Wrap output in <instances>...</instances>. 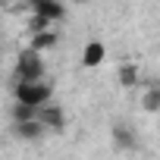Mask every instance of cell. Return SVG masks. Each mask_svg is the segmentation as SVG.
Returning a JSON list of instances; mask_svg holds the SVG:
<instances>
[{
	"mask_svg": "<svg viewBox=\"0 0 160 160\" xmlns=\"http://www.w3.org/2000/svg\"><path fill=\"white\" fill-rule=\"evenodd\" d=\"M50 85L47 82H16V104H25V107H35L41 110L44 104H50Z\"/></svg>",
	"mask_w": 160,
	"mask_h": 160,
	"instance_id": "1",
	"label": "cell"
},
{
	"mask_svg": "<svg viewBox=\"0 0 160 160\" xmlns=\"http://www.w3.org/2000/svg\"><path fill=\"white\" fill-rule=\"evenodd\" d=\"M16 82H44V60L32 47L19 50L16 57Z\"/></svg>",
	"mask_w": 160,
	"mask_h": 160,
	"instance_id": "2",
	"label": "cell"
},
{
	"mask_svg": "<svg viewBox=\"0 0 160 160\" xmlns=\"http://www.w3.org/2000/svg\"><path fill=\"white\" fill-rule=\"evenodd\" d=\"M38 122H41L47 132H63L66 113H63V107H57V104H44V107L38 110Z\"/></svg>",
	"mask_w": 160,
	"mask_h": 160,
	"instance_id": "3",
	"label": "cell"
},
{
	"mask_svg": "<svg viewBox=\"0 0 160 160\" xmlns=\"http://www.w3.org/2000/svg\"><path fill=\"white\" fill-rule=\"evenodd\" d=\"M13 132L19 141H41L47 135V129L38 122V119H25V122H13Z\"/></svg>",
	"mask_w": 160,
	"mask_h": 160,
	"instance_id": "4",
	"label": "cell"
},
{
	"mask_svg": "<svg viewBox=\"0 0 160 160\" xmlns=\"http://www.w3.org/2000/svg\"><path fill=\"white\" fill-rule=\"evenodd\" d=\"M113 144H116L119 151H138V138H135L132 126L116 122V126H113Z\"/></svg>",
	"mask_w": 160,
	"mask_h": 160,
	"instance_id": "5",
	"label": "cell"
},
{
	"mask_svg": "<svg viewBox=\"0 0 160 160\" xmlns=\"http://www.w3.org/2000/svg\"><path fill=\"white\" fill-rule=\"evenodd\" d=\"M104 57H107V47H104L101 41H88V44H85V50H82V66L94 69V66H101V63H104Z\"/></svg>",
	"mask_w": 160,
	"mask_h": 160,
	"instance_id": "6",
	"label": "cell"
},
{
	"mask_svg": "<svg viewBox=\"0 0 160 160\" xmlns=\"http://www.w3.org/2000/svg\"><path fill=\"white\" fill-rule=\"evenodd\" d=\"M35 16H44V19L57 22V19H63V16H66V7L60 3V0H47V3H41V7L35 10Z\"/></svg>",
	"mask_w": 160,
	"mask_h": 160,
	"instance_id": "7",
	"label": "cell"
},
{
	"mask_svg": "<svg viewBox=\"0 0 160 160\" xmlns=\"http://www.w3.org/2000/svg\"><path fill=\"white\" fill-rule=\"evenodd\" d=\"M28 47H32L35 53L57 47V32H38V35H32V44H28Z\"/></svg>",
	"mask_w": 160,
	"mask_h": 160,
	"instance_id": "8",
	"label": "cell"
},
{
	"mask_svg": "<svg viewBox=\"0 0 160 160\" xmlns=\"http://www.w3.org/2000/svg\"><path fill=\"white\" fill-rule=\"evenodd\" d=\"M141 107H144V113H157L160 110V88H148L141 94Z\"/></svg>",
	"mask_w": 160,
	"mask_h": 160,
	"instance_id": "9",
	"label": "cell"
},
{
	"mask_svg": "<svg viewBox=\"0 0 160 160\" xmlns=\"http://www.w3.org/2000/svg\"><path fill=\"white\" fill-rule=\"evenodd\" d=\"M138 82V69L132 66V63H126V66H119V85H126V88H132Z\"/></svg>",
	"mask_w": 160,
	"mask_h": 160,
	"instance_id": "10",
	"label": "cell"
},
{
	"mask_svg": "<svg viewBox=\"0 0 160 160\" xmlns=\"http://www.w3.org/2000/svg\"><path fill=\"white\" fill-rule=\"evenodd\" d=\"M25 119H38V110L25 107V104H16L13 107V122H25Z\"/></svg>",
	"mask_w": 160,
	"mask_h": 160,
	"instance_id": "11",
	"label": "cell"
},
{
	"mask_svg": "<svg viewBox=\"0 0 160 160\" xmlns=\"http://www.w3.org/2000/svg\"><path fill=\"white\" fill-rule=\"evenodd\" d=\"M28 32H32V35H38V32H50V19H44V16H32Z\"/></svg>",
	"mask_w": 160,
	"mask_h": 160,
	"instance_id": "12",
	"label": "cell"
},
{
	"mask_svg": "<svg viewBox=\"0 0 160 160\" xmlns=\"http://www.w3.org/2000/svg\"><path fill=\"white\" fill-rule=\"evenodd\" d=\"M41 3H47V0H25V7H28V10H32V13H35V10H38V7H41Z\"/></svg>",
	"mask_w": 160,
	"mask_h": 160,
	"instance_id": "13",
	"label": "cell"
},
{
	"mask_svg": "<svg viewBox=\"0 0 160 160\" xmlns=\"http://www.w3.org/2000/svg\"><path fill=\"white\" fill-rule=\"evenodd\" d=\"M72 3H88V0H72Z\"/></svg>",
	"mask_w": 160,
	"mask_h": 160,
	"instance_id": "14",
	"label": "cell"
},
{
	"mask_svg": "<svg viewBox=\"0 0 160 160\" xmlns=\"http://www.w3.org/2000/svg\"><path fill=\"white\" fill-rule=\"evenodd\" d=\"M0 7H7V0H0Z\"/></svg>",
	"mask_w": 160,
	"mask_h": 160,
	"instance_id": "15",
	"label": "cell"
}]
</instances>
